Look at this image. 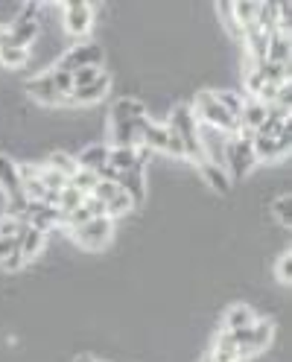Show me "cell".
<instances>
[{
    "label": "cell",
    "instance_id": "1",
    "mask_svg": "<svg viewBox=\"0 0 292 362\" xmlns=\"http://www.w3.org/2000/svg\"><path fill=\"white\" fill-rule=\"evenodd\" d=\"M190 111H193V117H196V123H199V126L216 129V132H222V134H228V138L240 132L237 117H231L228 111L216 103L214 90H199L196 100H193V105H190Z\"/></svg>",
    "mask_w": 292,
    "mask_h": 362
},
{
    "label": "cell",
    "instance_id": "2",
    "mask_svg": "<svg viewBox=\"0 0 292 362\" xmlns=\"http://www.w3.org/2000/svg\"><path fill=\"white\" fill-rule=\"evenodd\" d=\"M252 132H237L226 141V152H222V164L228 167V178H243L249 175L257 164L255 146H252Z\"/></svg>",
    "mask_w": 292,
    "mask_h": 362
},
{
    "label": "cell",
    "instance_id": "3",
    "mask_svg": "<svg viewBox=\"0 0 292 362\" xmlns=\"http://www.w3.org/2000/svg\"><path fill=\"white\" fill-rule=\"evenodd\" d=\"M170 126L178 132L182 138V146H185V158L193 164H202L205 155H202V144H199V123L193 117L190 105H173V115H170Z\"/></svg>",
    "mask_w": 292,
    "mask_h": 362
},
{
    "label": "cell",
    "instance_id": "4",
    "mask_svg": "<svg viewBox=\"0 0 292 362\" xmlns=\"http://www.w3.org/2000/svg\"><path fill=\"white\" fill-rule=\"evenodd\" d=\"M71 234H74V240H76L82 248H88V252H100V248L108 245L111 234H115V219L97 216V219L85 222L82 228H76V231H71Z\"/></svg>",
    "mask_w": 292,
    "mask_h": 362
},
{
    "label": "cell",
    "instance_id": "5",
    "mask_svg": "<svg viewBox=\"0 0 292 362\" xmlns=\"http://www.w3.org/2000/svg\"><path fill=\"white\" fill-rule=\"evenodd\" d=\"M231 336H234V345H237L240 359H245L252 354H260L269 342H272V325H269V322H255L252 327L234 330Z\"/></svg>",
    "mask_w": 292,
    "mask_h": 362
},
{
    "label": "cell",
    "instance_id": "6",
    "mask_svg": "<svg viewBox=\"0 0 292 362\" xmlns=\"http://www.w3.org/2000/svg\"><path fill=\"white\" fill-rule=\"evenodd\" d=\"M38 35V4H27V9L18 15V21L9 27V44L12 47L30 50V44Z\"/></svg>",
    "mask_w": 292,
    "mask_h": 362
},
{
    "label": "cell",
    "instance_id": "7",
    "mask_svg": "<svg viewBox=\"0 0 292 362\" xmlns=\"http://www.w3.org/2000/svg\"><path fill=\"white\" fill-rule=\"evenodd\" d=\"M100 64H103V50L97 47V44H76V47L62 53L56 67L59 71L74 74V71H79V67H100Z\"/></svg>",
    "mask_w": 292,
    "mask_h": 362
},
{
    "label": "cell",
    "instance_id": "8",
    "mask_svg": "<svg viewBox=\"0 0 292 362\" xmlns=\"http://www.w3.org/2000/svg\"><path fill=\"white\" fill-rule=\"evenodd\" d=\"M94 24V6L85 4V0H71L64 4V30L71 35H88Z\"/></svg>",
    "mask_w": 292,
    "mask_h": 362
},
{
    "label": "cell",
    "instance_id": "9",
    "mask_svg": "<svg viewBox=\"0 0 292 362\" xmlns=\"http://www.w3.org/2000/svg\"><path fill=\"white\" fill-rule=\"evenodd\" d=\"M289 132H292V126L281 134V138H252L257 161L272 164V161H281V158H286V152H289Z\"/></svg>",
    "mask_w": 292,
    "mask_h": 362
},
{
    "label": "cell",
    "instance_id": "10",
    "mask_svg": "<svg viewBox=\"0 0 292 362\" xmlns=\"http://www.w3.org/2000/svg\"><path fill=\"white\" fill-rule=\"evenodd\" d=\"M27 94H30L33 100H38L41 105H62V103H64V97L59 94L56 85H53L50 71L41 74V76H33V79L27 82Z\"/></svg>",
    "mask_w": 292,
    "mask_h": 362
},
{
    "label": "cell",
    "instance_id": "11",
    "mask_svg": "<svg viewBox=\"0 0 292 362\" xmlns=\"http://www.w3.org/2000/svg\"><path fill=\"white\" fill-rule=\"evenodd\" d=\"M117 185H120V190L132 199V205H134V208L144 205V199H146V178H144V167H134V170L123 173Z\"/></svg>",
    "mask_w": 292,
    "mask_h": 362
},
{
    "label": "cell",
    "instance_id": "12",
    "mask_svg": "<svg viewBox=\"0 0 292 362\" xmlns=\"http://www.w3.org/2000/svg\"><path fill=\"white\" fill-rule=\"evenodd\" d=\"M44 237H47V234H41L38 228H33L30 222L24 225V228H21V234H18V252H21V257H24V263H30L33 257L41 255Z\"/></svg>",
    "mask_w": 292,
    "mask_h": 362
},
{
    "label": "cell",
    "instance_id": "13",
    "mask_svg": "<svg viewBox=\"0 0 292 362\" xmlns=\"http://www.w3.org/2000/svg\"><path fill=\"white\" fill-rule=\"evenodd\" d=\"M108 88H111V79L103 74L100 79H94L91 85H85V88H76L71 97H67V103H82V105H91V103H100L105 94H108Z\"/></svg>",
    "mask_w": 292,
    "mask_h": 362
},
{
    "label": "cell",
    "instance_id": "14",
    "mask_svg": "<svg viewBox=\"0 0 292 362\" xmlns=\"http://www.w3.org/2000/svg\"><path fill=\"white\" fill-rule=\"evenodd\" d=\"M266 120V105L263 103H257V100H245V105H243V111H240V117H237V123H240V132H257V126Z\"/></svg>",
    "mask_w": 292,
    "mask_h": 362
},
{
    "label": "cell",
    "instance_id": "15",
    "mask_svg": "<svg viewBox=\"0 0 292 362\" xmlns=\"http://www.w3.org/2000/svg\"><path fill=\"white\" fill-rule=\"evenodd\" d=\"M0 190L6 193V199L21 196V178H18V164L12 158L0 155Z\"/></svg>",
    "mask_w": 292,
    "mask_h": 362
},
{
    "label": "cell",
    "instance_id": "16",
    "mask_svg": "<svg viewBox=\"0 0 292 362\" xmlns=\"http://www.w3.org/2000/svg\"><path fill=\"white\" fill-rule=\"evenodd\" d=\"M196 167H199L202 178H205L208 185H211V190H216V193H228V187H231V178H228L226 167L211 164V161H202V164H196Z\"/></svg>",
    "mask_w": 292,
    "mask_h": 362
},
{
    "label": "cell",
    "instance_id": "17",
    "mask_svg": "<svg viewBox=\"0 0 292 362\" xmlns=\"http://www.w3.org/2000/svg\"><path fill=\"white\" fill-rule=\"evenodd\" d=\"M266 62H275V64H286L289 67V33L275 30L272 35H269Z\"/></svg>",
    "mask_w": 292,
    "mask_h": 362
},
{
    "label": "cell",
    "instance_id": "18",
    "mask_svg": "<svg viewBox=\"0 0 292 362\" xmlns=\"http://www.w3.org/2000/svg\"><path fill=\"white\" fill-rule=\"evenodd\" d=\"M257 76L269 85H289V67L286 64H275V62H260V64H252Z\"/></svg>",
    "mask_w": 292,
    "mask_h": 362
},
{
    "label": "cell",
    "instance_id": "19",
    "mask_svg": "<svg viewBox=\"0 0 292 362\" xmlns=\"http://www.w3.org/2000/svg\"><path fill=\"white\" fill-rule=\"evenodd\" d=\"M108 149H111V146H103V144L85 146V149L79 152V158H76V164H79L82 170H97V167L108 164Z\"/></svg>",
    "mask_w": 292,
    "mask_h": 362
},
{
    "label": "cell",
    "instance_id": "20",
    "mask_svg": "<svg viewBox=\"0 0 292 362\" xmlns=\"http://www.w3.org/2000/svg\"><path fill=\"white\" fill-rule=\"evenodd\" d=\"M257 319H255V313L252 307H245V304H234L228 313H226V330L234 333V330H243V327H252Z\"/></svg>",
    "mask_w": 292,
    "mask_h": 362
},
{
    "label": "cell",
    "instance_id": "21",
    "mask_svg": "<svg viewBox=\"0 0 292 362\" xmlns=\"http://www.w3.org/2000/svg\"><path fill=\"white\" fill-rule=\"evenodd\" d=\"M27 62H30V50L12 47V44H4V47H0V64L9 67V71H15V67H24Z\"/></svg>",
    "mask_w": 292,
    "mask_h": 362
},
{
    "label": "cell",
    "instance_id": "22",
    "mask_svg": "<svg viewBox=\"0 0 292 362\" xmlns=\"http://www.w3.org/2000/svg\"><path fill=\"white\" fill-rule=\"evenodd\" d=\"M67 185H71V187H76L79 193H85V196H91L94 193V187L100 185V178H97V173L94 170H76L74 175H71V181H67Z\"/></svg>",
    "mask_w": 292,
    "mask_h": 362
},
{
    "label": "cell",
    "instance_id": "23",
    "mask_svg": "<svg viewBox=\"0 0 292 362\" xmlns=\"http://www.w3.org/2000/svg\"><path fill=\"white\" fill-rule=\"evenodd\" d=\"M47 167H53V170H59L62 175H67L71 178L76 170H79V164H76V158L74 155H67V152H62V149H56L50 158H47Z\"/></svg>",
    "mask_w": 292,
    "mask_h": 362
},
{
    "label": "cell",
    "instance_id": "24",
    "mask_svg": "<svg viewBox=\"0 0 292 362\" xmlns=\"http://www.w3.org/2000/svg\"><path fill=\"white\" fill-rule=\"evenodd\" d=\"M38 175H41V185L47 187V190H53V193H62V190L67 187V181H71L67 175H62L59 170H53V167H47V164L38 167Z\"/></svg>",
    "mask_w": 292,
    "mask_h": 362
},
{
    "label": "cell",
    "instance_id": "25",
    "mask_svg": "<svg viewBox=\"0 0 292 362\" xmlns=\"http://www.w3.org/2000/svg\"><path fill=\"white\" fill-rule=\"evenodd\" d=\"M82 202H85V193H79L76 187L67 185L59 193V211H62V216H67V214H74L76 208H82Z\"/></svg>",
    "mask_w": 292,
    "mask_h": 362
},
{
    "label": "cell",
    "instance_id": "26",
    "mask_svg": "<svg viewBox=\"0 0 292 362\" xmlns=\"http://www.w3.org/2000/svg\"><path fill=\"white\" fill-rule=\"evenodd\" d=\"M132 208H134V205H132V199H129L123 190H117L115 196L105 202V216H108V219H117V216H126Z\"/></svg>",
    "mask_w": 292,
    "mask_h": 362
},
{
    "label": "cell",
    "instance_id": "27",
    "mask_svg": "<svg viewBox=\"0 0 292 362\" xmlns=\"http://www.w3.org/2000/svg\"><path fill=\"white\" fill-rule=\"evenodd\" d=\"M214 97H216V103L228 111L231 117H240V111H243V105H245V100H240L234 90H214Z\"/></svg>",
    "mask_w": 292,
    "mask_h": 362
},
{
    "label": "cell",
    "instance_id": "28",
    "mask_svg": "<svg viewBox=\"0 0 292 362\" xmlns=\"http://www.w3.org/2000/svg\"><path fill=\"white\" fill-rule=\"evenodd\" d=\"M50 76H53V85H56V90L64 97V103H67V97L74 94V76L67 74V71H59V67H53L50 71Z\"/></svg>",
    "mask_w": 292,
    "mask_h": 362
},
{
    "label": "cell",
    "instance_id": "29",
    "mask_svg": "<svg viewBox=\"0 0 292 362\" xmlns=\"http://www.w3.org/2000/svg\"><path fill=\"white\" fill-rule=\"evenodd\" d=\"M71 76H74V90H76V88H85V85H91L94 79H100L103 67H79V71H74Z\"/></svg>",
    "mask_w": 292,
    "mask_h": 362
},
{
    "label": "cell",
    "instance_id": "30",
    "mask_svg": "<svg viewBox=\"0 0 292 362\" xmlns=\"http://www.w3.org/2000/svg\"><path fill=\"white\" fill-rule=\"evenodd\" d=\"M24 225H27L24 219H15V216H0V237H18Z\"/></svg>",
    "mask_w": 292,
    "mask_h": 362
},
{
    "label": "cell",
    "instance_id": "31",
    "mask_svg": "<svg viewBox=\"0 0 292 362\" xmlns=\"http://www.w3.org/2000/svg\"><path fill=\"white\" fill-rule=\"evenodd\" d=\"M272 214L278 216V222H281V225H289V222H292V216H289V193H281V196L275 199Z\"/></svg>",
    "mask_w": 292,
    "mask_h": 362
},
{
    "label": "cell",
    "instance_id": "32",
    "mask_svg": "<svg viewBox=\"0 0 292 362\" xmlns=\"http://www.w3.org/2000/svg\"><path fill=\"white\" fill-rule=\"evenodd\" d=\"M278 278H281V284H289V278H292V255L289 252L281 255V260H278Z\"/></svg>",
    "mask_w": 292,
    "mask_h": 362
},
{
    "label": "cell",
    "instance_id": "33",
    "mask_svg": "<svg viewBox=\"0 0 292 362\" xmlns=\"http://www.w3.org/2000/svg\"><path fill=\"white\" fill-rule=\"evenodd\" d=\"M18 252V237H0V263Z\"/></svg>",
    "mask_w": 292,
    "mask_h": 362
},
{
    "label": "cell",
    "instance_id": "34",
    "mask_svg": "<svg viewBox=\"0 0 292 362\" xmlns=\"http://www.w3.org/2000/svg\"><path fill=\"white\" fill-rule=\"evenodd\" d=\"M82 205H85V211L91 214L94 219H97V216H105V205H103L100 199H94V196H85V202H82Z\"/></svg>",
    "mask_w": 292,
    "mask_h": 362
},
{
    "label": "cell",
    "instance_id": "35",
    "mask_svg": "<svg viewBox=\"0 0 292 362\" xmlns=\"http://www.w3.org/2000/svg\"><path fill=\"white\" fill-rule=\"evenodd\" d=\"M21 266H24V257H21V252H15L12 257H6L4 263H0V269H4V272H18Z\"/></svg>",
    "mask_w": 292,
    "mask_h": 362
},
{
    "label": "cell",
    "instance_id": "36",
    "mask_svg": "<svg viewBox=\"0 0 292 362\" xmlns=\"http://www.w3.org/2000/svg\"><path fill=\"white\" fill-rule=\"evenodd\" d=\"M4 44H9V30L0 27V47H4Z\"/></svg>",
    "mask_w": 292,
    "mask_h": 362
},
{
    "label": "cell",
    "instance_id": "37",
    "mask_svg": "<svg viewBox=\"0 0 292 362\" xmlns=\"http://www.w3.org/2000/svg\"><path fill=\"white\" fill-rule=\"evenodd\" d=\"M74 362H97V359H94V356H88V354H82V356H76Z\"/></svg>",
    "mask_w": 292,
    "mask_h": 362
},
{
    "label": "cell",
    "instance_id": "38",
    "mask_svg": "<svg viewBox=\"0 0 292 362\" xmlns=\"http://www.w3.org/2000/svg\"><path fill=\"white\" fill-rule=\"evenodd\" d=\"M202 362H211V359H208V356H205V359H202Z\"/></svg>",
    "mask_w": 292,
    "mask_h": 362
}]
</instances>
